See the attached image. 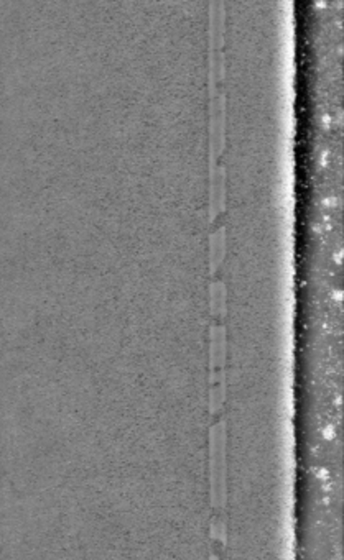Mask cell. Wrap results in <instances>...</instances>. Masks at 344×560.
<instances>
[{
    "mask_svg": "<svg viewBox=\"0 0 344 560\" xmlns=\"http://www.w3.org/2000/svg\"><path fill=\"white\" fill-rule=\"evenodd\" d=\"M226 170L222 165L211 166V188H209V219L215 221L226 202Z\"/></svg>",
    "mask_w": 344,
    "mask_h": 560,
    "instance_id": "6da1fadb",
    "label": "cell"
},
{
    "mask_svg": "<svg viewBox=\"0 0 344 560\" xmlns=\"http://www.w3.org/2000/svg\"><path fill=\"white\" fill-rule=\"evenodd\" d=\"M224 254H226V229L224 225H219L211 234V238H209V267H211L213 273H215L217 267L221 265L222 258H224Z\"/></svg>",
    "mask_w": 344,
    "mask_h": 560,
    "instance_id": "7a4b0ae2",
    "label": "cell"
},
{
    "mask_svg": "<svg viewBox=\"0 0 344 560\" xmlns=\"http://www.w3.org/2000/svg\"><path fill=\"white\" fill-rule=\"evenodd\" d=\"M211 313L221 315L226 313V286L221 280H215L211 283Z\"/></svg>",
    "mask_w": 344,
    "mask_h": 560,
    "instance_id": "3957f363",
    "label": "cell"
}]
</instances>
